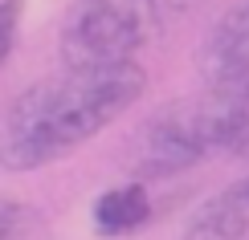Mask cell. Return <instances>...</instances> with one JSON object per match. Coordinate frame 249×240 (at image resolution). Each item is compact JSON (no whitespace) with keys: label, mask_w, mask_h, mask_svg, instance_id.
Here are the masks:
<instances>
[{"label":"cell","mask_w":249,"mask_h":240,"mask_svg":"<svg viewBox=\"0 0 249 240\" xmlns=\"http://www.w3.org/2000/svg\"><path fill=\"white\" fill-rule=\"evenodd\" d=\"M147 90V69H61L57 78L33 81L0 114V167L13 175L74 155L119 122Z\"/></svg>","instance_id":"cell-1"},{"label":"cell","mask_w":249,"mask_h":240,"mask_svg":"<svg viewBox=\"0 0 249 240\" xmlns=\"http://www.w3.org/2000/svg\"><path fill=\"white\" fill-rule=\"evenodd\" d=\"M249 122V86H209L172 98L135 134V183L172 179L200 167L221 151H233Z\"/></svg>","instance_id":"cell-2"},{"label":"cell","mask_w":249,"mask_h":240,"mask_svg":"<svg viewBox=\"0 0 249 240\" xmlns=\"http://www.w3.org/2000/svg\"><path fill=\"white\" fill-rule=\"evenodd\" d=\"M160 0H74L61 25V69H119L155 41Z\"/></svg>","instance_id":"cell-3"},{"label":"cell","mask_w":249,"mask_h":240,"mask_svg":"<svg viewBox=\"0 0 249 240\" xmlns=\"http://www.w3.org/2000/svg\"><path fill=\"white\" fill-rule=\"evenodd\" d=\"M196 69L209 86H249V0H237L209 25Z\"/></svg>","instance_id":"cell-4"},{"label":"cell","mask_w":249,"mask_h":240,"mask_svg":"<svg viewBox=\"0 0 249 240\" xmlns=\"http://www.w3.org/2000/svg\"><path fill=\"white\" fill-rule=\"evenodd\" d=\"M180 240H249V175L209 195L188 216Z\"/></svg>","instance_id":"cell-5"},{"label":"cell","mask_w":249,"mask_h":240,"mask_svg":"<svg viewBox=\"0 0 249 240\" xmlns=\"http://www.w3.org/2000/svg\"><path fill=\"white\" fill-rule=\"evenodd\" d=\"M94 232L98 236H131L151 220V192L147 183H115L94 200Z\"/></svg>","instance_id":"cell-6"},{"label":"cell","mask_w":249,"mask_h":240,"mask_svg":"<svg viewBox=\"0 0 249 240\" xmlns=\"http://www.w3.org/2000/svg\"><path fill=\"white\" fill-rule=\"evenodd\" d=\"M33 208L13 200V195H0V240H29L33 236Z\"/></svg>","instance_id":"cell-7"},{"label":"cell","mask_w":249,"mask_h":240,"mask_svg":"<svg viewBox=\"0 0 249 240\" xmlns=\"http://www.w3.org/2000/svg\"><path fill=\"white\" fill-rule=\"evenodd\" d=\"M20 16H25V0H0V69L8 65L20 37Z\"/></svg>","instance_id":"cell-8"},{"label":"cell","mask_w":249,"mask_h":240,"mask_svg":"<svg viewBox=\"0 0 249 240\" xmlns=\"http://www.w3.org/2000/svg\"><path fill=\"white\" fill-rule=\"evenodd\" d=\"M204 0H160V13H163V20L168 16H180V13H192V8H200Z\"/></svg>","instance_id":"cell-9"},{"label":"cell","mask_w":249,"mask_h":240,"mask_svg":"<svg viewBox=\"0 0 249 240\" xmlns=\"http://www.w3.org/2000/svg\"><path fill=\"white\" fill-rule=\"evenodd\" d=\"M233 155H237V159H245V163H249V122H245V130H241V139L233 143Z\"/></svg>","instance_id":"cell-10"}]
</instances>
